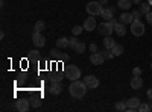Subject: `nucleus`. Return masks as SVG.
Returning <instances> with one entry per match:
<instances>
[{
    "label": "nucleus",
    "mask_w": 152,
    "mask_h": 112,
    "mask_svg": "<svg viewBox=\"0 0 152 112\" xmlns=\"http://www.w3.org/2000/svg\"><path fill=\"white\" fill-rule=\"evenodd\" d=\"M32 41L37 47H43L46 44V38H44L43 32H34L32 33Z\"/></svg>",
    "instance_id": "10"
},
{
    "label": "nucleus",
    "mask_w": 152,
    "mask_h": 112,
    "mask_svg": "<svg viewBox=\"0 0 152 112\" xmlns=\"http://www.w3.org/2000/svg\"><path fill=\"white\" fill-rule=\"evenodd\" d=\"M99 2H100V3H102L104 6H105V5H108V0H99Z\"/></svg>",
    "instance_id": "38"
},
{
    "label": "nucleus",
    "mask_w": 152,
    "mask_h": 112,
    "mask_svg": "<svg viewBox=\"0 0 152 112\" xmlns=\"http://www.w3.org/2000/svg\"><path fill=\"white\" fill-rule=\"evenodd\" d=\"M140 98L138 97H131L129 100H126V106H128V112H134V111H137L138 109V106H140Z\"/></svg>",
    "instance_id": "8"
},
{
    "label": "nucleus",
    "mask_w": 152,
    "mask_h": 112,
    "mask_svg": "<svg viewBox=\"0 0 152 112\" xmlns=\"http://www.w3.org/2000/svg\"><path fill=\"white\" fill-rule=\"evenodd\" d=\"M143 2V0H132V3H135V5H140Z\"/></svg>",
    "instance_id": "37"
},
{
    "label": "nucleus",
    "mask_w": 152,
    "mask_h": 112,
    "mask_svg": "<svg viewBox=\"0 0 152 112\" xmlns=\"http://www.w3.org/2000/svg\"><path fill=\"white\" fill-rule=\"evenodd\" d=\"M104 61H105V56H104L102 52H93L90 55V62L93 65H102Z\"/></svg>",
    "instance_id": "7"
},
{
    "label": "nucleus",
    "mask_w": 152,
    "mask_h": 112,
    "mask_svg": "<svg viewBox=\"0 0 152 112\" xmlns=\"http://www.w3.org/2000/svg\"><path fill=\"white\" fill-rule=\"evenodd\" d=\"M138 9H140V12H142V14H148V12H151V5H149V2H142L140 3V8H138Z\"/></svg>",
    "instance_id": "21"
},
{
    "label": "nucleus",
    "mask_w": 152,
    "mask_h": 112,
    "mask_svg": "<svg viewBox=\"0 0 152 112\" xmlns=\"http://www.w3.org/2000/svg\"><path fill=\"white\" fill-rule=\"evenodd\" d=\"M97 30L104 36H111V33L114 32V24L111 21H104V23L97 24Z\"/></svg>",
    "instance_id": "3"
},
{
    "label": "nucleus",
    "mask_w": 152,
    "mask_h": 112,
    "mask_svg": "<svg viewBox=\"0 0 152 112\" xmlns=\"http://www.w3.org/2000/svg\"><path fill=\"white\" fill-rule=\"evenodd\" d=\"M34 29H35V32H43V30L46 29V23H44L43 20H38V21L35 23Z\"/></svg>",
    "instance_id": "22"
},
{
    "label": "nucleus",
    "mask_w": 152,
    "mask_h": 112,
    "mask_svg": "<svg viewBox=\"0 0 152 112\" xmlns=\"http://www.w3.org/2000/svg\"><path fill=\"white\" fill-rule=\"evenodd\" d=\"M151 109H152V100H151Z\"/></svg>",
    "instance_id": "40"
},
{
    "label": "nucleus",
    "mask_w": 152,
    "mask_h": 112,
    "mask_svg": "<svg viewBox=\"0 0 152 112\" xmlns=\"http://www.w3.org/2000/svg\"><path fill=\"white\" fill-rule=\"evenodd\" d=\"M137 111H140V112H149V111H152V109H151V105H148V103H140V106H138Z\"/></svg>",
    "instance_id": "25"
},
{
    "label": "nucleus",
    "mask_w": 152,
    "mask_h": 112,
    "mask_svg": "<svg viewBox=\"0 0 152 112\" xmlns=\"http://www.w3.org/2000/svg\"><path fill=\"white\" fill-rule=\"evenodd\" d=\"M114 32H116L119 36H125L126 35V27H125V24L122 21H117L116 24H114Z\"/></svg>",
    "instance_id": "13"
},
{
    "label": "nucleus",
    "mask_w": 152,
    "mask_h": 112,
    "mask_svg": "<svg viewBox=\"0 0 152 112\" xmlns=\"http://www.w3.org/2000/svg\"><path fill=\"white\" fill-rule=\"evenodd\" d=\"M116 109L117 111H126V109H128V106H126V102H117L116 103Z\"/></svg>",
    "instance_id": "27"
},
{
    "label": "nucleus",
    "mask_w": 152,
    "mask_h": 112,
    "mask_svg": "<svg viewBox=\"0 0 152 112\" xmlns=\"http://www.w3.org/2000/svg\"><path fill=\"white\" fill-rule=\"evenodd\" d=\"M132 76H142V70L138 68V67H135V68L132 70Z\"/></svg>",
    "instance_id": "32"
},
{
    "label": "nucleus",
    "mask_w": 152,
    "mask_h": 112,
    "mask_svg": "<svg viewBox=\"0 0 152 112\" xmlns=\"http://www.w3.org/2000/svg\"><path fill=\"white\" fill-rule=\"evenodd\" d=\"M116 44H117V43L114 41V40L111 38V36H105V40H104V46H105L107 50H113V47L116 46Z\"/></svg>",
    "instance_id": "17"
},
{
    "label": "nucleus",
    "mask_w": 152,
    "mask_h": 112,
    "mask_svg": "<svg viewBox=\"0 0 152 112\" xmlns=\"http://www.w3.org/2000/svg\"><path fill=\"white\" fill-rule=\"evenodd\" d=\"M61 91H62L61 83H52V85L49 86V92H50V94H53V95H58Z\"/></svg>",
    "instance_id": "15"
},
{
    "label": "nucleus",
    "mask_w": 152,
    "mask_h": 112,
    "mask_svg": "<svg viewBox=\"0 0 152 112\" xmlns=\"http://www.w3.org/2000/svg\"><path fill=\"white\" fill-rule=\"evenodd\" d=\"M151 55H152V52H151Z\"/></svg>",
    "instance_id": "42"
},
{
    "label": "nucleus",
    "mask_w": 152,
    "mask_h": 112,
    "mask_svg": "<svg viewBox=\"0 0 152 112\" xmlns=\"http://www.w3.org/2000/svg\"><path fill=\"white\" fill-rule=\"evenodd\" d=\"M132 5V0H117V6L123 11H128Z\"/></svg>",
    "instance_id": "16"
},
{
    "label": "nucleus",
    "mask_w": 152,
    "mask_h": 112,
    "mask_svg": "<svg viewBox=\"0 0 152 112\" xmlns=\"http://www.w3.org/2000/svg\"><path fill=\"white\" fill-rule=\"evenodd\" d=\"M85 11L88 12L90 15H94V17H97V15H100L102 14V11H104V5L99 2H90V3H87V6H85Z\"/></svg>",
    "instance_id": "2"
},
{
    "label": "nucleus",
    "mask_w": 152,
    "mask_h": 112,
    "mask_svg": "<svg viewBox=\"0 0 152 112\" xmlns=\"http://www.w3.org/2000/svg\"><path fill=\"white\" fill-rule=\"evenodd\" d=\"M49 79H50V82H52V83H61V80L64 79V74H61V73L52 74V76H50Z\"/></svg>",
    "instance_id": "20"
},
{
    "label": "nucleus",
    "mask_w": 152,
    "mask_h": 112,
    "mask_svg": "<svg viewBox=\"0 0 152 112\" xmlns=\"http://www.w3.org/2000/svg\"><path fill=\"white\" fill-rule=\"evenodd\" d=\"M104 53V56L107 58V59H111V58H114V55H113V52L111 50H105V52H102Z\"/></svg>",
    "instance_id": "31"
},
{
    "label": "nucleus",
    "mask_w": 152,
    "mask_h": 112,
    "mask_svg": "<svg viewBox=\"0 0 152 112\" xmlns=\"http://www.w3.org/2000/svg\"><path fill=\"white\" fill-rule=\"evenodd\" d=\"M119 21H122L123 24H131L134 21V17H132V14H129V12H123V14H120V17H119Z\"/></svg>",
    "instance_id": "14"
},
{
    "label": "nucleus",
    "mask_w": 152,
    "mask_h": 112,
    "mask_svg": "<svg viewBox=\"0 0 152 112\" xmlns=\"http://www.w3.org/2000/svg\"><path fill=\"white\" fill-rule=\"evenodd\" d=\"M145 24L140 21V20H134L132 23H131V32H132V35L134 36H142V35H145Z\"/></svg>",
    "instance_id": "5"
},
{
    "label": "nucleus",
    "mask_w": 152,
    "mask_h": 112,
    "mask_svg": "<svg viewBox=\"0 0 152 112\" xmlns=\"http://www.w3.org/2000/svg\"><path fill=\"white\" fill-rule=\"evenodd\" d=\"M146 21H148V24L152 26V12H148L146 14Z\"/></svg>",
    "instance_id": "33"
},
{
    "label": "nucleus",
    "mask_w": 152,
    "mask_h": 112,
    "mask_svg": "<svg viewBox=\"0 0 152 112\" xmlns=\"http://www.w3.org/2000/svg\"><path fill=\"white\" fill-rule=\"evenodd\" d=\"M84 83L87 85V88H90V90H94L99 86V79L96 76H93V74H88V76L84 77Z\"/></svg>",
    "instance_id": "6"
},
{
    "label": "nucleus",
    "mask_w": 152,
    "mask_h": 112,
    "mask_svg": "<svg viewBox=\"0 0 152 112\" xmlns=\"http://www.w3.org/2000/svg\"><path fill=\"white\" fill-rule=\"evenodd\" d=\"M78 43H79V40L76 38V35H75V36H72V38H69V47H70V48H75Z\"/></svg>",
    "instance_id": "26"
},
{
    "label": "nucleus",
    "mask_w": 152,
    "mask_h": 112,
    "mask_svg": "<svg viewBox=\"0 0 152 112\" xmlns=\"http://www.w3.org/2000/svg\"><path fill=\"white\" fill-rule=\"evenodd\" d=\"M151 68H152V64H151Z\"/></svg>",
    "instance_id": "41"
},
{
    "label": "nucleus",
    "mask_w": 152,
    "mask_h": 112,
    "mask_svg": "<svg viewBox=\"0 0 152 112\" xmlns=\"http://www.w3.org/2000/svg\"><path fill=\"white\" fill-rule=\"evenodd\" d=\"M111 52H113V55H114V56H120V55L123 53V46L116 44V46L113 47V50H111Z\"/></svg>",
    "instance_id": "23"
},
{
    "label": "nucleus",
    "mask_w": 152,
    "mask_h": 112,
    "mask_svg": "<svg viewBox=\"0 0 152 112\" xmlns=\"http://www.w3.org/2000/svg\"><path fill=\"white\" fill-rule=\"evenodd\" d=\"M90 50H91V53H93V52H97V44H96V43H93V44L90 46Z\"/></svg>",
    "instance_id": "35"
},
{
    "label": "nucleus",
    "mask_w": 152,
    "mask_h": 112,
    "mask_svg": "<svg viewBox=\"0 0 152 112\" xmlns=\"http://www.w3.org/2000/svg\"><path fill=\"white\" fill-rule=\"evenodd\" d=\"M81 32H82V26H73V29H72L73 35H79Z\"/></svg>",
    "instance_id": "29"
},
{
    "label": "nucleus",
    "mask_w": 152,
    "mask_h": 112,
    "mask_svg": "<svg viewBox=\"0 0 152 112\" xmlns=\"http://www.w3.org/2000/svg\"><path fill=\"white\" fill-rule=\"evenodd\" d=\"M56 46H58V48H67L69 47V38L67 36H61L56 41Z\"/></svg>",
    "instance_id": "19"
},
{
    "label": "nucleus",
    "mask_w": 152,
    "mask_h": 112,
    "mask_svg": "<svg viewBox=\"0 0 152 112\" xmlns=\"http://www.w3.org/2000/svg\"><path fill=\"white\" fill-rule=\"evenodd\" d=\"M32 105H34V108H40L41 106V98H34Z\"/></svg>",
    "instance_id": "30"
},
{
    "label": "nucleus",
    "mask_w": 152,
    "mask_h": 112,
    "mask_svg": "<svg viewBox=\"0 0 152 112\" xmlns=\"http://www.w3.org/2000/svg\"><path fill=\"white\" fill-rule=\"evenodd\" d=\"M29 108H31V103L26 98H20V100L15 102V109L20 112H26V111H29Z\"/></svg>",
    "instance_id": "11"
},
{
    "label": "nucleus",
    "mask_w": 152,
    "mask_h": 112,
    "mask_svg": "<svg viewBox=\"0 0 152 112\" xmlns=\"http://www.w3.org/2000/svg\"><path fill=\"white\" fill-rule=\"evenodd\" d=\"M87 90H88L87 85H85L84 82H81L79 79H78V80H73V82L70 83V86H69V92H70V95L75 97V98L84 97L85 92H87Z\"/></svg>",
    "instance_id": "1"
},
{
    "label": "nucleus",
    "mask_w": 152,
    "mask_h": 112,
    "mask_svg": "<svg viewBox=\"0 0 152 112\" xmlns=\"http://www.w3.org/2000/svg\"><path fill=\"white\" fill-rule=\"evenodd\" d=\"M131 88L132 90L143 88V79H142V76H132L131 77Z\"/></svg>",
    "instance_id": "12"
},
{
    "label": "nucleus",
    "mask_w": 152,
    "mask_h": 112,
    "mask_svg": "<svg viewBox=\"0 0 152 112\" xmlns=\"http://www.w3.org/2000/svg\"><path fill=\"white\" fill-rule=\"evenodd\" d=\"M113 14H114V12H113V9L111 8H104V11H102V14H100V17H102L105 21H110L111 18H113Z\"/></svg>",
    "instance_id": "18"
},
{
    "label": "nucleus",
    "mask_w": 152,
    "mask_h": 112,
    "mask_svg": "<svg viewBox=\"0 0 152 112\" xmlns=\"http://www.w3.org/2000/svg\"><path fill=\"white\" fill-rule=\"evenodd\" d=\"M148 98L152 100V90H148Z\"/></svg>",
    "instance_id": "36"
},
{
    "label": "nucleus",
    "mask_w": 152,
    "mask_h": 112,
    "mask_svg": "<svg viewBox=\"0 0 152 112\" xmlns=\"http://www.w3.org/2000/svg\"><path fill=\"white\" fill-rule=\"evenodd\" d=\"M66 77L70 79L72 82L73 80H78L81 77V70L76 67V65H67L66 67Z\"/></svg>",
    "instance_id": "4"
},
{
    "label": "nucleus",
    "mask_w": 152,
    "mask_h": 112,
    "mask_svg": "<svg viewBox=\"0 0 152 112\" xmlns=\"http://www.w3.org/2000/svg\"><path fill=\"white\" fill-rule=\"evenodd\" d=\"M148 2H149V5H151V6H152V0H148Z\"/></svg>",
    "instance_id": "39"
},
{
    "label": "nucleus",
    "mask_w": 152,
    "mask_h": 112,
    "mask_svg": "<svg viewBox=\"0 0 152 112\" xmlns=\"http://www.w3.org/2000/svg\"><path fill=\"white\" fill-rule=\"evenodd\" d=\"M29 56L34 58V59H38V52L37 50H32V52H29Z\"/></svg>",
    "instance_id": "34"
},
{
    "label": "nucleus",
    "mask_w": 152,
    "mask_h": 112,
    "mask_svg": "<svg viewBox=\"0 0 152 112\" xmlns=\"http://www.w3.org/2000/svg\"><path fill=\"white\" fill-rule=\"evenodd\" d=\"M73 50H75L76 53H84V52H85V44H84L82 41H79L78 44H76V47L73 48Z\"/></svg>",
    "instance_id": "24"
},
{
    "label": "nucleus",
    "mask_w": 152,
    "mask_h": 112,
    "mask_svg": "<svg viewBox=\"0 0 152 112\" xmlns=\"http://www.w3.org/2000/svg\"><path fill=\"white\" fill-rule=\"evenodd\" d=\"M131 14H132V17H134V20H140L142 18V12H140V9H135V11H132L131 12Z\"/></svg>",
    "instance_id": "28"
},
{
    "label": "nucleus",
    "mask_w": 152,
    "mask_h": 112,
    "mask_svg": "<svg viewBox=\"0 0 152 112\" xmlns=\"http://www.w3.org/2000/svg\"><path fill=\"white\" fill-rule=\"evenodd\" d=\"M96 27H97V23H96V17H94V15L88 17V18L84 21V30L91 32V30H94Z\"/></svg>",
    "instance_id": "9"
}]
</instances>
